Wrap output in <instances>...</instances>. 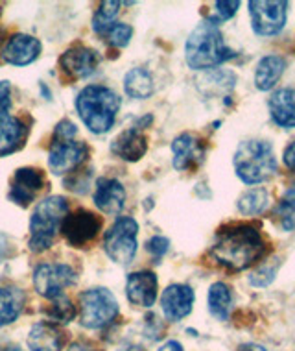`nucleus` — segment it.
Returning a JSON list of instances; mask_svg holds the SVG:
<instances>
[{
	"label": "nucleus",
	"instance_id": "nucleus-19",
	"mask_svg": "<svg viewBox=\"0 0 295 351\" xmlns=\"http://www.w3.org/2000/svg\"><path fill=\"white\" fill-rule=\"evenodd\" d=\"M65 344V335L60 327L49 322H39L28 335L30 351H61Z\"/></svg>",
	"mask_w": 295,
	"mask_h": 351
},
{
	"label": "nucleus",
	"instance_id": "nucleus-6",
	"mask_svg": "<svg viewBox=\"0 0 295 351\" xmlns=\"http://www.w3.org/2000/svg\"><path fill=\"white\" fill-rule=\"evenodd\" d=\"M118 315V303L107 289H90L79 296V322L87 329L109 326Z\"/></svg>",
	"mask_w": 295,
	"mask_h": 351
},
{
	"label": "nucleus",
	"instance_id": "nucleus-24",
	"mask_svg": "<svg viewBox=\"0 0 295 351\" xmlns=\"http://www.w3.org/2000/svg\"><path fill=\"white\" fill-rule=\"evenodd\" d=\"M25 302V292L21 289H0V327L17 320Z\"/></svg>",
	"mask_w": 295,
	"mask_h": 351
},
{
	"label": "nucleus",
	"instance_id": "nucleus-35",
	"mask_svg": "<svg viewBox=\"0 0 295 351\" xmlns=\"http://www.w3.org/2000/svg\"><path fill=\"white\" fill-rule=\"evenodd\" d=\"M275 278V270L273 268H262L260 272L253 274L251 276V283L257 285V287H266V285H270Z\"/></svg>",
	"mask_w": 295,
	"mask_h": 351
},
{
	"label": "nucleus",
	"instance_id": "nucleus-18",
	"mask_svg": "<svg viewBox=\"0 0 295 351\" xmlns=\"http://www.w3.org/2000/svg\"><path fill=\"white\" fill-rule=\"evenodd\" d=\"M126 202V191L120 182L113 178H100L97 182V191H94V204L100 211L107 215H116L122 211Z\"/></svg>",
	"mask_w": 295,
	"mask_h": 351
},
{
	"label": "nucleus",
	"instance_id": "nucleus-38",
	"mask_svg": "<svg viewBox=\"0 0 295 351\" xmlns=\"http://www.w3.org/2000/svg\"><path fill=\"white\" fill-rule=\"evenodd\" d=\"M157 351H183V346L177 342V340H170L164 346H161Z\"/></svg>",
	"mask_w": 295,
	"mask_h": 351
},
{
	"label": "nucleus",
	"instance_id": "nucleus-29",
	"mask_svg": "<svg viewBox=\"0 0 295 351\" xmlns=\"http://www.w3.org/2000/svg\"><path fill=\"white\" fill-rule=\"evenodd\" d=\"M277 218L283 230H295V187L288 189L283 196L277 207Z\"/></svg>",
	"mask_w": 295,
	"mask_h": 351
},
{
	"label": "nucleus",
	"instance_id": "nucleus-26",
	"mask_svg": "<svg viewBox=\"0 0 295 351\" xmlns=\"http://www.w3.org/2000/svg\"><path fill=\"white\" fill-rule=\"evenodd\" d=\"M233 307V296L225 283H214L209 291V311L218 320H227Z\"/></svg>",
	"mask_w": 295,
	"mask_h": 351
},
{
	"label": "nucleus",
	"instance_id": "nucleus-31",
	"mask_svg": "<svg viewBox=\"0 0 295 351\" xmlns=\"http://www.w3.org/2000/svg\"><path fill=\"white\" fill-rule=\"evenodd\" d=\"M131 36L133 28L129 25H124V23H115V25L109 28L107 34H105L107 41L111 43L113 47H118V49L126 47L127 43H129V39H131Z\"/></svg>",
	"mask_w": 295,
	"mask_h": 351
},
{
	"label": "nucleus",
	"instance_id": "nucleus-28",
	"mask_svg": "<svg viewBox=\"0 0 295 351\" xmlns=\"http://www.w3.org/2000/svg\"><path fill=\"white\" fill-rule=\"evenodd\" d=\"M118 8H120V2H102V6L94 15V21H92V28L97 34H102L105 36L111 26L115 25V17L118 15Z\"/></svg>",
	"mask_w": 295,
	"mask_h": 351
},
{
	"label": "nucleus",
	"instance_id": "nucleus-14",
	"mask_svg": "<svg viewBox=\"0 0 295 351\" xmlns=\"http://www.w3.org/2000/svg\"><path fill=\"white\" fill-rule=\"evenodd\" d=\"M41 54V43L39 39L26 34H15L12 39H8L6 47L2 50V56L8 63L15 67H26L39 58Z\"/></svg>",
	"mask_w": 295,
	"mask_h": 351
},
{
	"label": "nucleus",
	"instance_id": "nucleus-2",
	"mask_svg": "<svg viewBox=\"0 0 295 351\" xmlns=\"http://www.w3.org/2000/svg\"><path fill=\"white\" fill-rule=\"evenodd\" d=\"M185 58L188 67L194 71L199 69H212L223 61L235 58V52L223 43L222 32L216 21L207 19L190 34L185 45Z\"/></svg>",
	"mask_w": 295,
	"mask_h": 351
},
{
	"label": "nucleus",
	"instance_id": "nucleus-12",
	"mask_svg": "<svg viewBox=\"0 0 295 351\" xmlns=\"http://www.w3.org/2000/svg\"><path fill=\"white\" fill-rule=\"evenodd\" d=\"M44 187V176L37 169H18L13 176L10 200L17 206H30L36 194Z\"/></svg>",
	"mask_w": 295,
	"mask_h": 351
},
{
	"label": "nucleus",
	"instance_id": "nucleus-8",
	"mask_svg": "<svg viewBox=\"0 0 295 351\" xmlns=\"http://www.w3.org/2000/svg\"><path fill=\"white\" fill-rule=\"evenodd\" d=\"M76 272L73 267L63 263H50V265H39L34 272V287L37 294L49 300L63 296L66 287L76 283Z\"/></svg>",
	"mask_w": 295,
	"mask_h": 351
},
{
	"label": "nucleus",
	"instance_id": "nucleus-41",
	"mask_svg": "<svg viewBox=\"0 0 295 351\" xmlns=\"http://www.w3.org/2000/svg\"><path fill=\"white\" fill-rule=\"evenodd\" d=\"M2 36H4V34H2V30H0V43H2Z\"/></svg>",
	"mask_w": 295,
	"mask_h": 351
},
{
	"label": "nucleus",
	"instance_id": "nucleus-33",
	"mask_svg": "<svg viewBox=\"0 0 295 351\" xmlns=\"http://www.w3.org/2000/svg\"><path fill=\"white\" fill-rule=\"evenodd\" d=\"M12 106V87L10 82H0V119H4Z\"/></svg>",
	"mask_w": 295,
	"mask_h": 351
},
{
	"label": "nucleus",
	"instance_id": "nucleus-11",
	"mask_svg": "<svg viewBox=\"0 0 295 351\" xmlns=\"http://www.w3.org/2000/svg\"><path fill=\"white\" fill-rule=\"evenodd\" d=\"M87 158V146L76 139H52L49 167L54 174H68Z\"/></svg>",
	"mask_w": 295,
	"mask_h": 351
},
{
	"label": "nucleus",
	"instance_id": "nucleus-25",
	"mask_svg": "<svg viewBox=\"0 0 295 351\" xmlns=\"http://www.w3.org/2000/svg\"><path fill=\"white\" fill-rule=\"evenodd\" d=\"M124 89L131 98L144 100V98L151 97V93H153V78L146 69H131L124 78Z\"/></svg>",
	"mask_w": 295,
	"mask_h": 351
},
{
	"label": "nucleus",
	"instance_id": "nucleus-30",
	"mask_svg": "<svg viewBox=\"0 0 295 351\" xmlns=\"http://www.w3.org/2000/svg\"><path fill=\"white\" fill-rule=\"evenodd\" d=\"M44 313H47V316H49L52 322H55V324H68V322L76 316L74 305L70 303V300L65 296H60L55 298V300H52V305H50Z\"/></svg>",
	"mask_w": 295,
	"mask_h": 351
},
{
	"label": "nucleus",
	"instance_id": "nucleus-20",
	"mask_svg": "<svg viewBox=\"0 0 295 351\" xmlns=\"http://www.w3.org/2000/svg\"><path fill=\"white\" fill-rule=\"evenodd\" d=\"M111 150L115 156H118L120 159H126V161H139L142 156L148 150V141L140 130L137 128H131V130H126L122 132L111 145Z\"/></svg>",
	"mask_w": 295,
	"mask_h": 351
},
{
	"label": "nucleus",
	"instance_id": "nucleus-22",
	"mask_svg": "<svg viewBox=\"0 0 295 351\" xmlns=\"http://www.w3.org/2000/svg\"><path fill=\"white\" fill-rule=\"evenodd\" d=\"M271 119L283 128H295V91L281 89L270 98Z\"/></svg>",
	"mask_w": 295,
	"mask_h": 351
},
{
	"label": "nucleus",
	"instance_id": "nucleus-16",
	"mask_svg": "<svg viewBox=\"0 0 295 351\" xmlns=\"http://www.w3.org/2000/svg\"><path fill=\"white\" fill-rule=\"evenodd\" d=\"M61 69L65 71L70 78H85L94 73L98 65V54L89 47L84 45H74L61 56Z\"/></svg>",
	"mask_w": 295,
	"mask_h": 351
},
{
	"label": "nucleus",
	"instance_id": "nucleus-36",
	"mask_svg": "<svg viewBox=\"0 0 295 351\" xmlns=\"http://www.w3.org/2000/svg\"><path fill=\"white\" fill-rule=\"evenodd\" d=\"M284 163H286V167H288L290 170H294L295 172V141L284 150Z\"/></svg>",
	"mask_w": 295,
	"mask_h": 351
},
{
	"label": "nucleus",
	"instance_id": "nucleus-37",
	"mask_svg": "<svg viewBox=\"0 0 295 351\" xmlns=\"http://www.w3.org/2000/svg\"><path fill=\"white\" fill-rule=\"evenodd\" d=\"M68 351H100V350H97L94 346L87 344V342H74Z\"/></svg>",
	"mask_w": 295,
	"mask_h": 351
},
{
	"label": "nucleus",
	"instance_id": "nucleus-7",
	"mask_svg": "<svg viewBox=\"0 0 295 351\" xmlns=\"http://www.w3.org/2000/svg\"><path fill=\"white\" fill-rule=\"evenodd\" d=\"M137 233H139V224L131 217L118 218L103 239L105 254L118 265H129L139 246Z\"/></svg>",
	"mask_w": 295,
	"mask_h": 351
},
{
	"label": "nucleus",
	"instance_id": "nucleus-10",
	"mask_svg": "<svg viewBox=\"0 0 295 351\" xmlns=\"http://www.w3.org/2000/svg\"><path fill=\"white\" fill-rule=\"evenodd\" d=\"M100 228H102V220L94 213L79 209L73 215H66L63 224H61V233L70 246L84 248L85 244H89L90 241L97 239Z\"/></svg>",
	"mask_w": 295,
	"mask_h": 351
},
{
	"label": "nucleus",
	"instance_id": "nucleus-4",
	"mask_svg": "<svg viewBox=\"0 0 295 351\" xmlns=\"http://www.w3.org/2000/svg\"><path fill=\"white\" fill-rule=\"evenodd\" d=\"M235 170L247 185L266 182L277 170L275 152L266 141H246L235 154Z\"/></svg>",
	"mask_w": 295,
	"mask_h": 351
},
{
	"label": "nucleus",
	"instance_id": "nucleus-40",
	"mask_svg": "<svg viewBox=\"0 0 295 351\" xmlns=\"http://www.w3.org/2000/svg\"><path fill=\"white\" fill-rule=\"evenodd\" d=\"M2 351H23L18 346H8V348H2Z\"/></svg>",
	"mask_w": 295,
	"mask_h": 351
},
{
	"label": "nucleus",
	"instance_id": "nucleus-39",
	"mask_svg": "<svg viewBox=\"0 0 295 351\" xmlns=\"http://www.w3.org/2000/svg\"><path fill=\"white\" fill-rule=\"evenodd\" d=\"M238 351H266V350L259 344H244V346H240V350Z\"/></svg>",
	"mask_w": 295,
	"mask_h": 351
},
{
	"label": "nucleus",
	"instance_id": "nucleus-34",
	"mask_svg": "<svg viewBox=\"0 0 295 351\" xmlns=\"http://www.w3.org/2000/svg\"><path fill=\"white\" fill-rule=\"evenodd\" d=\"M238 8H240V2H236V0H233V2H223V0L216 2V12L223 21L233 17Z\"/></svg>",
	"mask_w": 295,
	"mask_h": 351
},
{
	"label": "nucleus",
	"instance_id": "nucleus-9",
	"mask_svg": "<svg viewBox=\"0 0 295 351\" xmlns=\"http://www.w3.org/2000/svg\"><path fill=\"white\" fill-rule=\"evenodd\" d=\"M286 8H288V2H284V0H275V2L253 0V2H249V15H251L255 34H259V36L279 34L286 25Z\"/></svg>",
	"mask_w": 295,
	"mask_h": 351
},
{
	"label": "nucleus",
	"instance_id": "nucleus-5",
	"mask_svg": "<svg viewBox=\"0 0 295 351\" xmlns=\"http://www.w3.org/2000/svg\"><path fill=\"white\" fill-rule=\"evenodd\" d=\"M66 215H68V204L61 196H49L39 202L30 220L31 252L39 254L52 246L54 235L57 233V230H61V224Z\"/></svg>",
	"mask_w": 295,
	"mask_h": 351
},
{
	"label": "nucleus",
	"instance_id": "nucleus-27",
	"mask_svg": "<svg viewBox=\"0 0 295 351\" xmlns=\"http://www.w3.org/2000/svg\"><path fill=\"white\" fill-rule=\"evenodd\" d=\"M268 193L264 189H251V191H246L242 194L240 200H238V209H240L242 215H247V217H253V215H260L268 207Z\"/></svg>",
	"mask_w": 295,
	"mask_h": 351
},
{
	"label": "nucleus",
	"instance_id": "nucleus-3",
	"mask_svg": "<svg viewBox=\"0 0 295 351\" xmlns=\"http://www.w3.org/2000/svg\"><path fill=\"white\" fill-rule=\"evenodd\" d=\"M76 109L79 119L92 134H105L115 124L120 98L107 87L89 85L76 98Z\"/></svg>",
	"mask_w": 295,
	"mask_h": 351
},
{
	"label": "nucleus",
	"instance_id": "nucleus-17",
	"mask_svg": "<svg viewBox=\"0 0 295 351\" xmlns=\"http://www.w3.org/2000/svg\"><path fill=\"white\" fill-rule=\"evenodd\" d=\"M157 276L153 272L129 274L126 285L127 300L139 307H151L157 300Z\"/></svg>",
	"mask_w": 295,
	"mask_h": 351
},
{
	"label": "nucleus",
	"instance_id": "nucleus-15",
	"mask_svg": "<svg viewBox=\"0 0 295 351\" xmlns=\"http://www.w3.org/2000/svg\"><path fill=\"white\" fill-rule=\"evenodd\" d=\"M164 316L170 322H179L190 315L194 305V291L188 285H170L161 298Z\"/></svg>",
	"mask_w": 295,
	"mask_h": 351
},
{
	"label": "nucleus",
	"instance_id": "nucleus-32",
	"mask_svg": "<svg viewBox=\"0 0 295 351\" xmlns=\"http://www.w3.org/2000/svg\"><path fill=\"white\" fill-rule=\"evenodd\" d=\"M146 248H148V252H150V254L155 255V257H163V255L168 252L170 241L168 239H164V237H153V239H150V241H148Z\"/></svg>",
	"mask_w": 295,
	"mask_h": 351
},
{
	"label": "nucleus",
	"instance_id": "nucleus-13",
	"mask_svg": "<svg viewBox=\"0 0 295 351\" xmlns=\"http://www.w3.org/2000/svg\"><path fill=\"white\" fill-rule=\"evenodd\" d=\"M174 152V169L175 170H190L194 167L203 163L205 158V146L203 141L194 134H181L172 143Z\"/></svg>",
	"mask_w": 295,
	"mask_h": 351
},
{
	"label": "nucleus",
	"instance_id": "nucleus-23",
	"mask_svg": "<svg viewBox=\"0 0 295 351\" xmlns=\"http://www.w3.org/2000/svg\"><path fill=\"white\" fill-rule=\"evenodd\" d=\"M286 61L281 56H266L262 58L255 74V85L260 91H270L273 85L277 84L279 78L283 76Z\"/></svg>",
	"mask_w": 295,
	"mask_h": 351
},
{
	"label": "nucleus",
	"instance_id": "nucleus-21",
	"mask_svg": "<svg viewBox=\"0 0 295 351\" xmlns=\"http://www.w3.org/2000/svg\"><path fill=\"white\" fill-rule=\"evenodd\" d=\"M28 135V128L15 117L0 119V156H10L18 148H23Z\"/></svg>",
	"mask_w": 295,
	"mask_h": 351
},
{
	"label": "nucleus",
	"instance_id": "nucleus-1",
	"mask_svg": "<svg viewBox=\"0 0 295 351\" xmlns=\"http://www.w3.org/2000/svg\"><path fill=\"white\" fill-rule=\"evenodd\" d=\"M266 244L260 231L251 224H231L218 231L211 255L218 265L240 272L264 255Z\"/></svg>",
	"mask_w": 295,
	"mask_h": 351
}]
</instances>
